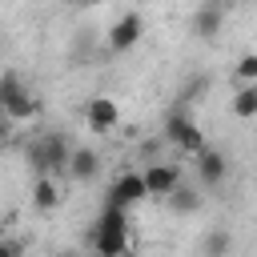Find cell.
Here are the masks:
<instances>
[{"mask_svg": "<svg viewBox=\"0 0 257 257\" xmlns=\"http://www.w3.org/2000/svg\"><path fill=\"white\" fill-rule=\"evenodd\" d=\"M68 153H72V141L64 133H40L24 149V157H28L36 177H60L64 165H68Z\"/></svg>", "mask_w": 257, "mask_h": 257, "instance_id": "1", "label": "cell"}, {"mask_svg": "<svg viewBox=\"0 0 257 257\" xmlns=\"http://www.w3.org/2000/svg\"><path fill=\"white\" fill-rule=\"evenodd\" d=\"M0 116H4V124H28L40 116V100L16 72L0 76Z\"/></svg>", "mask_w": 257, "mask_h": 257, "instance_id": "2", "label": "cell"}, {"mask_svg": "<svg viewBox=\"0 0 257 257\" xmlns=\"http://www.w3.org/2000/svg\"><path fill=\"white\" fill-rule=\"evenodd\" d=\"M161 137H165L177 153H185V157H197V153L205 149V133H201V124H197L189 112H169Z\"/></svg>", "mask_w": 257, "mask_h": 257, "instance_id": "3", "label": "cell"}, {"mask_svg": "<svg viewBox=\"0 0 257 257\" xmlns=\"http://www.w3.org/2000/svg\"><path fill=\"white\" fill-rule=\"evenodd\" d=\"M141 201H149L145 181H141V169H124V173L108 185V197H104V205H116V209H137Z\"/></svg>", "mask_w": 257, "mask_h": 257, "instance_id": "4", "label": "cell"}, {"mask_svg": "<svg viewBox=\"0 0 257 257\" xmlns=\"http://www.w3.org/2000/svg\"><path fill=\"white\" fill-rule=\"evenodd\" d=\"M193 173H197V185H205V189H217V185H225V177H229V157L221 153V149H201L197 157H193Z\"/></svg>", "mask_w": 257, "mask_h": 257, "instance_id": "5", "label": "cell"}, {"mask_svg": "<svg viewBox=\"0 0 257 257\" xmlns=\"http://www.w3.org/2000/svg\"><path fill=\"white\" fill-rule=\"evenodd\" d=\"M141 181H145V193H149V197L165 201V197L181 185V173H177V165H169V161H149V165L141 169Z\"/></svg>", "mask_w": 257, "mask_h": 257, "instance_id": "6", "label": "cell"}, {"mask_svg": "<svg viewBox=\"0 0 257 257\" xmlns=\"http://www.w3.org/2000/svg\"><path fill=\"white\" fill-rule=\"evenodd\" d=\"M141 36H145V20L137 16V12H124V16H116L112 20V28H108V48L112 52H128V48H137L141 44Z\"/></svg>", "mask_w": 257, "mask_h": 257, "instance_id": "7", "label": "cell"}, {"mask_svg": "<svg viewBox=\"0 0 257 257\" xmlns=\"http://www.w3.org/2000/svg\"><path fill=\"white\" fill-rule=\"evenodd\" d=\"M84 124L92 128V133H112L116 124H120V104L112 100V96H92L88 100V108H84Z\"/></svg>", "mask_w": 257, "mask_h": 257, "instance_id": "8", "label": "cell"}, {"mask_svg": "<svg viewBox=\"0 0 257 257\" xmlns=\"http://www.w3.org/2000/svg\"><path fill=\"white\" fill-rule=\"evenodd\" d=\"M96 173H100V157H96V149H76V145H72L68 165H64V177L88 185V181H96Z\"/></svg>", "mask_w": 257, "mask_h": 257, "instance_id": "9", "label": "cell"}, {"mask_svg": "<svg viewBox=\"0 0 257 257\" xmlns=\"http://www.w3.org/2000/svg\"><path fill=\"white\" fill-rule=\"evenodd\" d=\"M92 249H96V257H128L133 253V233L92 229Z\"/></svg>", "mask_w": 257, "mask_h": 257, "instance_id": "10", "label": "cell"}, {"mask_svg": "<svg viewBox=\"0 0 257 257\" xmlns=\"http://www.w3.org/2000/svg\"><path fill=\"white\" fill-rule=\"evenodd\" d=\"M60 201H64V193H60L56 177H36L32 181V209L36 213H52V209H60Z\"/></svg>", "mask_w": 257, "mask_h": 257, "instance_id": "11", "label": "cell"}, {"mask_svg": "<svg viewBox=\"0 0 257 257\" xmlns=\"http://www.w3.org/2000/svg\"><path fill=\"white\" fill-rule=\"evenodd\" d=\"M221 24H225V8H221V4H201V8L193 12V32H197L201 40L217 36Z\"/></svg>", "mask_w": 257, "mask_h": 257, "instance_id": "12", "label": "cell"}, {"mask_svg": "<svg viewBox=\"0 0 257 257\" xmlns=\"http://www.w3.org/2000/svg\"><path fill=\"white\" fill-rule=\"evenodd\" d=\"M165 205H169L173 213L189 217V213H197V209H201V193H193V185H177V189L165 197Z\"/></svg>", "mask_w": 257, "mask_h": 257, "instance_id": "13", "label": "cell"}, {"mask_svg": "<svg viewBox=\"0 0 257 257\" xmlns=\"http://www.w3.org/2000/svg\"><path fill=\"white\" fill-rule=\"evenodd\" d=\"M233 116L237 120H253L257 116V84H241L233 92Z\"/></svg>", "mask_w": 257, "mask_h": 257, "instance_id": "14", "label": "cell"}, {"mask_svg": "<svg viewBox=\"0 0 257 257\" xmlns=\"http://www.w3.org/2000/svg\"><path fill=\"white\" fill-rule=\"evenodd\" d=\"M92 229H112V233H128V209H116V205H104Z\"/></svg>", "mask_w": 257, "mask_h": 257, "instance_id": "15", "label": "cell"}, {"mask_svg": "<svg viewBox=\"0 0 257 257\" xmlns=\"http://www.w3.org/2000/svg\"><path fill=\"white\" fill-rule=\"evenodd\" d=\"M229 245H233V241H229V233H221V229H217V233L205 241V257H225V253H229Z\"/></svg>", "mask_w": 257, "mask_h": 257, "instance_id": "16", "label": "cell"}, {"mask_svg": "<svg viewBox=\"0 0 257 257\" xmlns=\"http://www.w3.org/2000/svg\"><path fill=\"white\" fill-rule=\"evenodd\" d=\"M237 76H241L245 84H257V56H253V52H245V56L237 60Z\"/></svg>", "mask_w": 257, "mask_h": 257, "instance_id": "17", "label": "cell"}, {"mask_svg": "<svg viewBox=\"0 0 257 257\" xmlns=\"http://www.w3.org/2000/svg\"><path fill=\"white\" fill-rule=\"evenodd\" d=\"M0 257H20V249H16L12 241H4V237H0Z\"/></svg>", "mask_w": 257, "mask_h": 257, "instance_id": "18", "label": "cell"}, {"mask_svg": "<svg viewBox=\"0 0 257 257\" xmlns=\"http://www.w3.org/2000/svg\"><path fill=\"white\" fill-rule=\"evenodd\" d=\"M56 257H84V253H76V249H60Z\"/></svg>", "mask_w": 257, "mask_h": 257, "instance_id": "19", "label": "cell"}, {"mask_svg": "<svg viewBox=\"0 0 257 257\" xmlns=\"http://www.w3.org/2000/svg\"><path fill=\"white\" fill-rule=\"evenodd\" d=\"M0 137H4V120H0Z\"/></svg>", "mask_w": 257, "mask_h": 257, "instance_id": "20", "label": "cell"}, {"mask_svg": "<svg viewBox=\"0 0 257 257\" xmlns=\"http://www.w3.org/2000/svg\"><path fill=\"white\" fill-rule=\"evenodd\" d=\"M0 120H4V116H0Z\"/></svg>", "mask_w": 257, "mask_h": 257, "instance_id": "21", "label": "cell"}]
</instances>
